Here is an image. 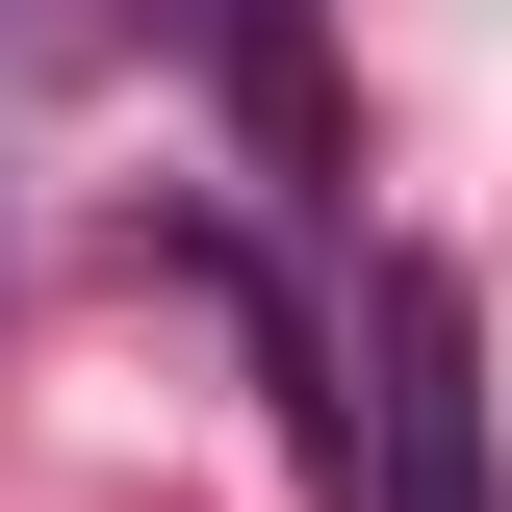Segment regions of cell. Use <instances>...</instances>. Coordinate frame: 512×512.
Instances as JSON below:
<instances>
[{
  "label": "cell",
  "mask_w": 512,
  "mask_h": 512,
  "mask_svg": "<svg viewBox=\"0 0 512 512\" xmlns=\"http://www.w3.org/2000/svg\"><path fill=\"white\" fill-rule=\"evenodd\" d=\"M231 103H256V180H282V205L333 231L359 180H333V77H308V0H231Z\"/></svg>",
  "instance_id": "cell-2"
},
{
  "label": "cell",
  "mask_w": 512,
  "mask_h": 512,
  "mask_svg": "<svg viewBox=\"0 0 512 512\" xmlns=\"http://www.w3.org/2000/svg\"><path fill=\"white\" fill-rule=\"evenodd\" d=\"M359 512H512L487 487V359H461V256H359Z\"/></svg>",
  "instance_id": "cell-1"
},
{
  "label": "cell",
  "mask_w": 512,
  "mask_h": 512,
  "mask_svg": "<svg viewBox=\"0 0 512 512\" xmlns=\"http://www.w3.org/2000/svg\"><path fill=\"white\" fill-rule=\"evenodd\" d=\"M26 26H52V52H77V26H103V0H26Z\"/></svg>",
  "instance_id": "cell-3"
}]
</instances>
